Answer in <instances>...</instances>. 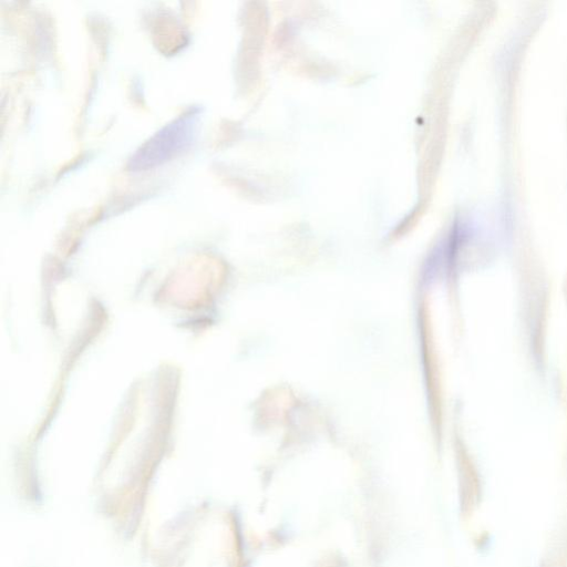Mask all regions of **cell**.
I'll use <instances>...</instances> for the list:
<instances>
[{"instance_id":"6da1fadb","label":"cell","mask_w":567,"mask_h":567,"mask_svg":"<svg viewBox=\"0 0 567 567\" xmlns=\"http://www.w3.org/2000/svg\"><path fill=\"white\" fill-rule=\"evenodd\" d=\"M200 110L190 107L164 125L130 157L127 169L146 171L162 165L185 152L195 140Z\"/></svg>"}]
</instances>
